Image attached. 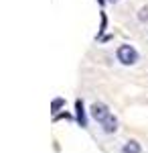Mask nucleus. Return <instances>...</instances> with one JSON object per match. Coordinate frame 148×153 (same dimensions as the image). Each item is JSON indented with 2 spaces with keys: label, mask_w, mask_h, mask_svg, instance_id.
I'll use <instances>...</instances> for the list:
<instances>
[{
  "label": "nucleus",
  "mask_w": 148,
  "mask_h": 153,
  "mask_svg": "<svg viewBox=\"0 0 148 153\" xmlns=\"http://www.w3.org/2000/svg\"><path fill=\"white\" fill-rule=\"evenodd\" d=\"M118 59L124 63V65H132L138 61V51L132 45H120L118 47Z\"/></svg>",
  "instance_id": "1"
},
{
  "label": "nucleus",
  "mask_w": 148,
  "mask_h": 153,
  "mask_svg": "<svg viewBox=\"0 0 148 153\" xmlns=\"http://www.w3.org/2000/svg\"><path fill=\"white\" fill-rule=\"evenodd\" d=\"M91 117L102 125L103 120H108V118L112 117V112L108 110V106L103 104V102H93V104H91Z\"/></svg>",
  "instance_id": "2"
},
{
  "label": "nucleus",
  "mask_w": 148,
  "mask_h": 153,
  "mask_svg": "<svg viewBox=\"0 0 148 153\" xmlns=\"http://www.w3.org/2000/svg\"><path fill=\"white\" fill-rule=\"evenodd\" d=\"M75 108H77V123H79L81 127H87L85 112H83V102H81V100H77V102H75Z\"/></svg>",
  "instance_id": "3"
},
{
  "label": "nucleus",
  "mask_w": 148,
  "mask_h": 153,
  "mask_svg": "<svg viewBox=\"0 0 148 153\" xmlns=\"http://www.w3.org/2000/svg\"><path fill=\"white\" fill-rule=\"evenodd\" d=\"M124 153H140V145L136 141H128L124 145Z\"/></svg>",
  "instance_id": "4"
},
{
  "label": "nucleus",
  "mask_w": 148,
  "mask_h": 153,
  "mask_svg": "<svg viewBox=\"0 0 148 153\" xmlns=\"http://www.w3.org/2000/svg\"><path fill=\"white\" fill-rule=\"evenodd\" d=\"M138 19H140L142 23H148V6L140 8V12H138Z\"/></svg>",
  "instance_id": "5"
},
{
  "label": "nucleus",
  "mask_w": 148,
  "mask_h": 153,
  "mask_svg": "<svg viewBox=\"0 0 148 153\" xmlns=\"http://www.w3.org/2000/svg\"><path fill=\"white\" fill-rule=\"evenodd\" d=\"M59 106H63V98H57V100L53 102V110H57Z\"/></svg>",
  "instance_id": "6"
},
{
  "label": "nucleus",
  "mask_w": 148,
  "mask_h": 153,
  "mask_svg": "<svg viewBox=\"0 0 148 153\" xmlns=\"http://www.w3.org/2000/svg\"><path fill=\"white\" fill-rule=\"evenodd\" d=\"M97 2H100V4H103V2H106V0H97Z\"/></svg>",
  "instance_id": "7"
},
{
  "label": "nucleus",
  "mask_w": 148,
  "mask_h": 153,
  "mask_svg": "<svg viewBox=\"0 0 148 153\" xmlns=\"http://www.w3.org/2000/svg\"><path fill=\"white\" fill-rule=\"evenodd\" d=\"M110 2H118V0H110Z\"/></svg>",
  "instance_id": "8"
}]
</instances>
